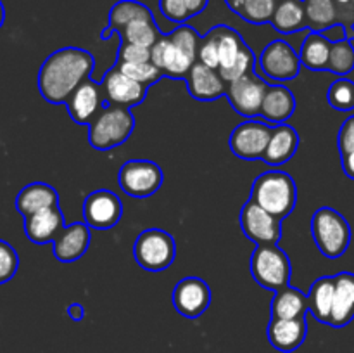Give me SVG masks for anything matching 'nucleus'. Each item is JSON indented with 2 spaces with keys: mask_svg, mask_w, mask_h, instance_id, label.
Listing matches in <instances>:
<instances>
[{
  "mask_svg": "<svg viewBox=\"0 0 354 353\" xmlns=\"http://www.w3.org/2000/svg\"><path fill=\"white\" fill-rule=\"evenodd\" d=\"M297 147H299V135H297L296 128L287 123L275 125L272 137H270L268 147L263 154V161L268 166L279 168V166L286 165L294 158Z\"/></svg>",
  "mask_w": 354,
  "mask_h": 353,
  "instance_id": "4be33fe9",
  "label": "nucleus"
},
{
  "mask_svg": "<svg viewBox=\"0 0 354 353\" xmlns=\"http://www.w3.org/2000/svg\"><path fill=\"white\" fill-rule=\"evenodd\" d=\"M341 161H342V170H344L346 175H348L351 180H354V151L349 152V154L342 156Z\"/></svg>",
  "mask_w": 354,
  "mask_h": 353,
  "instance_id": "37998d69",
  "label": "nucleus"
},
{
  "mask_svg": "<svg viewBox=\"0 0 354 353\" xmlns=\"http://www.w3.org/2000/svg\"><path fill=\"white\" fill-rule=\"evenodd\" d=\"M140 17H154V14L151 12V9L147 6L137 2V0H120L111 9L109 26L104 28L102 33H100V38L102 40H109L111 35L118 33L127 24H130L131 21L140 19Z\"/></svg>",
  "mask_w": 354,
  "mask_h": 353,
  "instance_id": "cd10ccee",
  "label": "nucleus"
},
{
  "mask_svg": "<svg viewBox=\"0 0 354 353\" xmlns=\"http://www.w3.org/2000/svg\"><path fill=\"white\" fill-rule=\"evenodd\" d=\"M68 315L75 322L83 320V317H85V308H83V305H80V303H71L68 307Z\"/></svg>",
  "mask_w": 354,
  "mask_h": 353,
  "instance_id": "c03bdc74",
  "label": "nucleus"
},
{
  "mask_svg": "<svg viewBox=\"0 0 354 353\" xmlns=\"http://www.w3.org/2000/svg\"><path fill=\"white\" fill-rule=\"evenodd\" d=\"M207 3H209V0H187V6H189V10L190 14H192V17L203 12V10L207 7Z\"/></svg>",
  "mask_w": 354,
  "mask_h": 353,
  "instance_id": "a18cd8bd",
  "label": "nucleus"
},
{
  "mask_svg": "<svg viewBox=\"0 0 354 353\" xmlns=\"http://www.w3.org/2000/svg\"><path fill=\"white\" fill-rule=\"evenodd\" d=\"M162 170L151 159H130L118 172V185L130 197H151L161 189Z\"/></svg>",
  "mask_w": 354,
  "mask_h": 353,
  "instance_id": "0eeeda50",
  "label": "nucleus"
},
{
  "mask_svg": "<svg viewBox=\"0 0 354 353\" xmlns=\"http://www.w3.org/2000/svg\"><path fill=\"white\" fill-rule=\"evenodd\" d=\"M334 291L335 280L330 275L318 277L310 287V293H308L310 311L322 324H328V320H330L332 305H334Z\"/></svg>",
  "mask_w": 354,
  "mask_h": 353,
  "instance_id": "c85d7f7f",
  "label": "nucleus"
},
{
  "mask_svg": "<svg viewBox=\"0 0 354 353\" xmlns=\"http://www.w3.org/2000/svg\"><path fill=\"white\" fill-rule=\"evenodd\" d=\"M251 275L266 291L277 293L290 286L292 265L279 244H259L251 256Z\"/></svg>",
  "mask_w": 354,
  "mask_h": 353,
  "instance_id": "39448f33",
  "label": "nucleus"
},
{
  "mask_svg": "<svg viewBox=\"0 0 354 353\" xmlns=\"http://www.w3.org/2000/svg\"><path fill=\"white\" fill-rule=\"evenodd\" d=\"M114 64H116L118 68L128 76V78L135 80V82L147 87V89L151 85H156V83L162 78V73L159 71L151 61L149 62H118L116 61Z\"/></svg>",
  "mask_w": 354,
  "mask_h": 353,
  "instance_id": "e433bc0d",
  "label": "nucleus"
},
{
  "mask_svg": "<svg viewBox=\"0 0 354 353\" xmlns=\"http://www.w3.org/2000/svg\"><path fill=\"white\" fill-rule=\"evenodd\" d=\"M209 305V284L201 277H185L173 289V307L185 318H199Z\"/></svg>",
  "mask_w": 354,
  "mask_h": 353,
  "instance_id": "4468645a",
  "label": "nucleus"
},
{
  "mask_svg": "<svg viewBox=\"0 0 354 353\" xmlns=\"http://www.w3.org/2000/svg\"><path fill=\"white\" fill-rule=\"evenodd\" d=\"M118 35H120L121 42L142 45L147 48H151L161 37L154 17H140V19L131 21L123 30L118 31Z\"/></svg>",
  "mask_w": 354,
  "mask_h": 353,
  "instance_id": "c756f323",
  "label": "nucleus"
},
{
  "mask_svg": "<svg viewBox=\"0 0 354 353\" xmlns=\"http://www.w3.org/2000/svg\"><path fill=\"white\" fill-rule=\"evenodd\" d=\"M100 87H102L106 102L114 104V106H138V104L144 102L145 96H147V87L128 78L116 64L109 71H106V75L102 76V82H100Z\"/></svg>",
  "mask_w": 354,
  "mask_h": 353,
  "instance_id": "2eb2a0df",
  "label": "nucleus"
},
{
  "mask_svg": "<svg viewBox=\"0 0 354 353\" xmlns=\"http://www.w3.org/2000/svg\"><path fill=\"white\" fill-rule=\"evenodd\" d=\"M272 132L273 127L266 121H244L232 130L230 138H228V147L237 158L245 159V161L263 159Z\"/></svg>",
  "mask_w": 354,
  "mask_h": 353,
  "instance_id": "1a4fd4ad",
  "label": "nucleus"
},
{
  "mask_svg": "<svg viewBox=\"0 0 354 353\" xmlns=\"http://www.w3.org/2000/svg\"><path fill=\"white\" fill-rule=\"evenodd\" d=\"M95 61L88 51L64 47L52 52L38 71V90L50 104H66L76 87L88 80Z\"/></svg>",
  "mask_w": 354,
  "mask_h": 353,
  "instance_id": "f257e3e1",
  "label": "nucleus"
},
{
  "mask_svg": "<svg viewBox=\"0 0 354 353\" xmlns=\"http://www.w3.org/2000/svg\"><path fill=\"white\" fill-rule=\"evenodd\" d=\"M221 75V78L227 83L235 82V80L242 78L245 75H251V73L256 71V55L252 52V48L249 47L248 44L242 47V51L239 52L237 57L227 66V68L218 69Z\"/></svg>",
  "mask_w": 354,
  "mask_h": 353,
  "instance_id": "72a5a7b5",
  "label": "nucleus"
},
{
  "mask_svg": "<svg viewBox=\"0 0 354 353\" xmlns=\"http://www.w3.org/2000/svg\"><path fill=\"white\" fill-rule=\"evenodd\" d=\"M151 62L162 73V76H168L171 80H185L187 73L190 71L197 59L187 54L169 35L159 37L151 47Z\"/></svg>",
  "mask_w": 354,
  "mask_h": 353,
  "instance_id": "ddd939ff",
  "label": "nucleus"
},
{
  "mask_svg": "<svg viewBox=\"0 0 354 353\" xmlns=\"http://www.w3.org/2000/svg\"><path fill=\"white\" fill-rule=\"evenodd\" d=\"M106 97H104L100 83L85 80L80 87H76L75 92L66 100V109L75 123L86 125L88 127L93 118L100 113L104 107Z\"/></svg>",
  "mask_w": 354,
  "mask_h": 353,
  "instance_id": "dca6fc26",
  "label": "nucleus"
},
{
  "mask_svg": "<svg viewBox=\"0 0 354 353\" xmlns=\"http://www.w3.org/2000/svg\"><path fill=\"white\" fill-rule=\"evenodd\" d=\"M299 52L286 40H273L263 48L258 59V68L261 75L273 83L290 82L301 71Z\"/></svg>",
  "mask_w": 354,
  "mask_h": 353,
  "instance_id": "6e6552de",
  "label": "nucleus"
},
{
  "mask_svg": "<svg viewBox=\"0 0 354 353\" xmlns=\"http://www.w3.org/2000/svg\"><path fill=\"white\" fill-rule=\"evenodd\" d=\"M270 310H272V317L277 318L306 317L308 310H310L308 294H303L299 289H296L292 286L283 287V289L277 291L273 294Z\"/></svg>",
  "mask_w": 354,
  "mask_h": 353,
  "instance_id": "a878e982",
  "label": "nucleus"
},
{
  "mask_svg": "<svg viewBox=\"0 0 354 353\" xmlns=\"http://www.w3.org/2000/svg\"><path fill=\"white\" fill-rule=\"evenodd\" d=\"M3 21H6V9H3V3L2 0H0V28H2Z\"/></svg>",
  "mask_w": 354,
  "mask_h": 353,
  "instance_id": "de8ad7c7",
  "label": "nucleus"
},
{
  "mask_svg": "<svg viewBox=\"0 0 354 353\" xmlns=\"http://www.w3.org/2000/svg\"><path fill=\"white\" fill-rule=\"evenodd\" d=\"M241 228L249 241L259 244H279L282 239V221L275 215L263 210L252 199L245 201L241 210Z\"/></svg>",
  "mask_w": 354,
  "mask_h": 353,
  "instance_id": "9d476101",
  "label": "nucleus"
},
{
  "mask_svg": "<svg viewBox=\"0 0 354 353\" xmlns=\"http://www.w3.org/2000/svg\"><path fill=\"white\" fill-rule=\"evenodd\" d=\"M311 235L325 258H339L351 244V225L334 208H318L311 217Z\"/></svg>",
  "mask_w": 354,
  "mask_h": 353,
  "instance_id": "20e7f679",
  "label": "nucleus"
},
{
  "mask_svg": "<svg viewBox=\"0 0 354 353\" xmlns=\"http://www.w3.org/2000/svg\"><path fill=\"white\" fill-rule=\"evenodd\" d=\"M332 42L324 37V33L310 31L301 45L299 57L301 64L311 71H328V59H330Z\"/></svg>",
  "mask_w": 354,
  "mask_h": 353,
  "instance_id": "bb28decb",
  "label": "nucleus"
},
{
  "mask_svg": "<svg viewBox=\"0 0 354 353\" xmlns=\"http://www.w3.org/2000/svg\"><path fill=\"white\" fill-rule=\"evenodd\" d=\"M135 118L130 107L106 104L88 125V142L97 151H111L133 134Z\"/></svg>",
  "mask_w": 354,
  "mask_h": 353,
  "instance_id": "7ed1b4c3",
  "label": "nucleus"
},
{
  "mask_svg": "<svg viewBox=\"0 0 354 353\" xmlns=\"http://www.w3.org/2000/svg\"><path fill=\"white\" fill-rule=\"evenodd\" d=\"M159 10L171 23L183 24L192 17L187 0H159Z\"/></svg>",
  "mask_w": 354,
  "mask_h": 353,
  "instance_id": "58836bf2",
  "label": "nucleus"
},
{
  "mask_svg": "<svg viewBox=\"0 0 354 353\" xmlns=\"http://www.w3.org/2000/svg\"><path fill=\"white\" fill-rule=\"evenodd\" d=\"M279 0H244L239 16L251 24H266L272 21Z\"/></svg>",
  "mask_w": 354,
  "mask_h": 353,
  "instance_id": "c9c22d12",
  "label": "nucleus"
},
{
  "mask_svg": "<svg viewBox=\"0 0 354 353\" xmlns=\"http://www.w3.org/2000/svg\"><path fill=\"white\" fill-rule=\"evenodd\" d=\"M64 227V215L59 204L24 218V234L33 244L54 242Z\"/></svg>",
  "mask_w": 354,
  "mask_h": 353,
  "instance_id": "aec40b11",
  "label": "nucleus"
},
{
  "mask_svg": "<svg viewBox=\"0 0 354 353\" xmlns=\"http://www.w3.org/2000/svg\"><path fill=\"white\" fill-rule=\"evenodd\" d=\"M214 35H216V44H218V57H220V68H227L232 61L239 55L245 42L242 40L241 33L235 31L234 28L225 26V24H218L213 28Z\"/></svg>",
  "mask_w": 354,
  "mask_h": 353,
  "instance_id": "2f4dec72",
  "label": "nucleus"
},
{
  "mask_svg": "<svg viewBox=\"0 0 354 353\" xmlns=\"http://www.w3.org/2000/svg\"><path fill=\"white\" fill-rule=\"evenodd\" d=\"M296 111V97H294L292 90L287 87L280 85V83H273L268 85V90L263 99L261 111L259 116L266 121V123L282 125L290 120V116Z\"/></svg>",
  "mask_w": 354,
  "mask_h": 353,
  "instance_id": "412c9836",
  "label": "nucleus"
},
{
  "mask_svg": "<svg viewBox=\"0 0 354 353\" xmlns=\"http://www.w3.org/2000/svg\"><path fill=\"white\" fill-rule=\"evenodd\" d=\"M185 83L190 97L203 102H211L227 93V82L221 78L220 71L199 61L187 73Z\"/></svg>",
  "mask_w": 354,
  "mask_h": 353,
  "instance_id": "f3484780",
  "label": "nucleus"
},
{
  "mask_svg": "<svg viewBox=\"0 0 354 353\" xmlns=\"http://www.w3.org/2000/svg\"><path fill=\"white\" fill-rule=\"evenodd\" d=\"M270 24L282 35L306 30L308 21L306 10H304V0H279Z\"/></svg>",
  "mask_w": 354,
  "mask_h": 353,
  "instance_id": "393cba45",
  "label": "nucleus"
},
{
  "mask_svg": "<svg viewBox=\"0 0 354 353\" xmlns=\"http://www.w3.org/2000/svg\"><path fill=\"white\" fill-rule=\"evenodd\" d=\"M256 204L283 220L294 211L297 203V187L292 176L282 170H268L254 180L251 197Z\"/></svg>",
  "mask_w": 354,
  "mask_h": 353,
  "instance_id": "f03ea898",
  "label": "nucleus"
},
{
  "mask_svg": "<svg viewBox=\"0 0 354 353\" xmlns=\"http://www.w3.org/2000/svg\"><path fill=\"white\" fill-rule=\"evenodd\" d=\"M90 227L85 221L69 224L59 232L55 241L52 242L54 256L61 263H73L82 258L90 246Z\"/></svg>",
  "mask_w": 354,
  "mask_h": 353,
  "instance_id": "a211bd4d",
  "label": "nucleus"
},
{
  "mask_svg": "<svg viewBox=\"0 0 354 353\" xmlns=\"http://www.w3.org/2000/svg\"><path fill=\"white\" fill-rule=\"evenodd\" d=\"M118 62H149L151 61V48L142 47V45L120 42L118 48Z\"/></svg>",
  "mask_w": 354,
  "mask_h": 353,
  "instance_id": "ea45409f",
  "label": "nucleus"
},
{
  "mask_svg": "<svg viewBox=\"0 0 354 353\" xmlns=\"http://www.w3.org/2000/svg\"><path fill=\"white\" fill-rule=\"evenodd\" d=\"M354 69V47L351 40L334 42L328 59V71L339 76L349 75Z\"/></svg>",
  "mask_w": 354,
  "mask_h": 353,
  "instance_id": "f704fd0d",
  "label": "nucleus"
},
{
  "mask_svg": "<svg viewBox=\"0 0 354 353\" xmlns=\"http://www.w3.org/2000/svg\"><path fill=\"white\" fill-rule=\"evenodd\" d=\"M270 345L282 353H292L299 348L308 336L306 317L301 318H277L272 317L268 329Z\"/></svg>",
  "mask_w": 354,
  "mask_h": 353,
  "instance_id": "6ab92c4d",
  "label": "nucleus"
},
{
  "mask_svg": "<svg viewBox=\"0 0 354 353\" xmlns=\"http://www.w3.org/2000/svg\"><path fill=\"white\" fill-rule=\"evenodd\" d=\"M304 10L311 31L322 33L337 24V7L334 0H304Z\"/></svg>",
  "mask_w": 354,
  "mask_h": 353,
  "instance_id": "7c9ffc66",
  "label": "nucleus"
},
{
  "mask_svg": "<svg viewBox=\"0 0 354 353\" xmlns=\"http://www.w3.org/2000/svg\"><path fill=\"white\" fill-rule=\"evenodd\" d=\"M59 194L52 185L45 182H33L24 185L16 197V210L24 218L44 211L47 208L57 206Z\"/></svg>",
  "mask_w": 354,
  "mask_h": 353,
  "instance_id": "b1692460",
  "label": "nucleus"
},
{
  "mask_svg": "<svg viewBox=\"0 0 354 353\" xmlns=\"http://www.w3.org/2000/svg\"><path fill=\"white\" fill-rule=\"evenodd\" d=\"M266 90H268V83L261 80V76L256 75L254 71L251 75L235 80V82L227 83L225 97L234 107L235 113L244 118H256L259 116Z\"/></svg>",
  "mask_w": 354,
  "mask_h": 353,
  "instance_id": "f8f14e48",
  "label": "nucleus"
},
{
  "mask_svg": "<svg viewBox=\"0 0 354 353\" xmlns=\"http://www.w3.org/2000/svg\"><path fill=\"white\" fill-rule=\"evenodd\" d=\"M324 33V37L327 38L328 42H341V40H349V35H348V30H346L344 24H334V26H330L328 30L322 31Z\"/></svg>",
  "mask_w": 354,
  "mask_h": 353,
  "instance_id": "79ce46f5",
  "label": "nucleus"
},
{
  "mask_svg": "<svg viewBox=\"0 0 354 353\" xmlns=\"http://www.w3.org/2000/svg\"><path fill=\"white\" fill-rule=\"evenodd\" d=\"M176 256V242L169 232L162 228H145L138 234L133 244V258L149 272H162Z\"/></svg>",
  "mask_w": 354,
  "mask_h": 353,
  "instance_id": "423d86ee",
  "label": "nucleus"
},
{
  "mask_svg": "<svg viewBox=\"0 0 354 353\" xmlns=\"http://www.w3.org/2000/svg\"><path fill=\"white\" fill-rule=\"evenodd\" d=\"M19 269V256L7 241L0 239V284H6L16 275Z\"/></svg>",
  "mask_w": 354,
  "mask_h": 353,
  "instance_id": "4c0bfd02",
  "label": "nucleus"
},
{
  "mask_svg": "<svg viewBox=\"0 0 354 353\" xmlns=\"http://www.w3.org/2000/svg\"><path fill=\"white\" fill-rule=\"evenodd\" d=\"M337 145H339V154H341V158L354 151V114H351L349 118H346L344 123H342L341 128H339Z\"/></svg>",
  "mask_w": 354,
  "mask_h": 353,
  "instance_id": "a19ab883",
  "label": "nucleus"
},
{
  "mask_svg": "<svg viewBox=\"0 0 354 353\" xmlns=\"http://www.w3.org/2000/svg\"><path fill=\"white\" fill-rule=\"evenodd\" d=\"M121 217H123V204L113 190H93L83 201V221L90 228L109 230L120 224Z\"/></svg>",
  "mask_w": 354,
  "mask_h": 353,
  "instance_id": "9b49d317",
  "label": "nucleus"
},
{
  "mask_svg": "<svg viewBox=\"0 0 354 353\" xmlns=\"http://www.w3.org/2000/svg\"><path fill=\"white\" fill-rule=\"evenodd\" d=\"M225 2H227L228 9L234 10V12L237 14L239 9H241V7H242V3H244V0H225Z\"/></svg>",
  "mask_w": 354,
  "mask_h": 353,
  "instance_id": "49530a36",
  "label": "nucleus"
},
{
  "mask_svg": "<svg viewBox=\"0 0 354 353\" xmlns=\"http://www.w3.org/2000/svg\"><path fill=\"white\" fill-rule=\"evenodd\" d=\"M334 305L328 325L339 329L348 325L354 318V273L341 272L334 275Z\"/></svg>",
  "mask_w": 354,
  "mask_h": 353,
  "instance_id": "5701e85b",
  "label": "nucleus"
},
{
  "mask_svg": "<svg viewBox=\"0 0 354 353\" xmlns=\"http://www.w3.org/2000/svg\"><path fill=\"white\" fill-rule=\"evenodd\" d=\"M327 100L330 107L335 111H342V113H349L354 109V82L353 80L342 78L335 80L330 83L327 90Z\"/></svg>",
  "mask_w": 354,
  "mask_h": 353,
  "instance_id": "473e14b6",
  "label": "nucleus"
}]
</instances>
